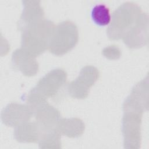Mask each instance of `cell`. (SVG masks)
<instances>
[{
  "label": "cell",
  "instance_id": "cell-1",
  "mask_svg": "<svg viewBox=\"0 0 149 149\" xmlns=\"http://www.w3.org/2000/svg\"><path fill=\"white\" fill-rule=\"evenodd\" d=\"M55 28L53 22L41 19L22 29V48L36 57L48 48Z\"/></svg>",
  "mask_w": 149,
  "mask_h": 149
},
{
  "label": "cell",
  "instance_id": "cell-2",
  "mask_svg": "<svg viewBox=\"0 0 149 149\" xmlns=\"http://www.w3.org/2000/svg\"><path fill=\"white\" fill-rule=\"evenodd\" d=\"M141 14L140 8L133 2H125L120 5L111 17L107 31L109 38L113 40L122 38Z\"/></svg>",
  "mask_w": 149,
  "mask_h": 149
},
{
  "label": "cell",
  "instance_id": "cell-3",
  "mask_svg": "<svg viewBox=\"0 0 149 149\" xmlns=\"http://www.w3.org/2000/svg\"><path fill=\"white\" fill-rule=\"evenodd\" d=\"M78 31L76 25L65 21L55 27L48 48L54 54L60 55L70 50L77 42Z\"/></svg>",
  "mask_w": 149,
  "mask_h": 149
},
{
  "label": "cell",
  "instance_id": "cell-4",
  "mask_svg": "<svg viewBox=\"0 0 149 149\" xmlns=\"http://www.w3.org/2000/svg\"><path fill=\"white\" fill-rule=\"evenodd\" d=\"M66 79V73L62 69H55L41 78L29 94L45 100L56 93Z\"/></svg>",
  "mask_w": 149,
  "mask_h": 149
},
{
  "label": "cell",
  "instance_id": "cell-5",
  "mask_svg": "<svg viewBox=\"0 0 149 149\" xmlns=\"http://www.w3.org/2000/svg\"><path fill=\"white\" fill-rule=\"evenodd\" d=\"M99 76L97 69L93 66H86L81 71L79 77L69 83V94L77 98H83L88 94L89 88L97 80Z\"/></svg>",
  "mask_w": 149,
  "mask_h": 149
},
{
  "label": "cell",
  "instance_id": "cell-6",
  "mask_svg": "<svg viewBox=\"0 0 149 149\" xmlns=\"http://www.w3.org/2000/svg\"><path fill=\"white\" fill-rule=\"evenodd\" d=\"M32 110L29 105L11 103L2 112L1 118L4 123L10 126H17L29 120Z\"/></svg>",
  "mask_w": 149,
  "mask_h": 149
},
{
  "label": "cell",
  "instance_id": "cell-7",
  "mask_svg": "<svg viewBox=\"0 0 149 149\" xmlns=\"http://www.w3.org/2000/svg\"><path fill=\"white\" fill-rule=\"evenodd\" d=\"M144 14L140 15L136 23L125 34L122 38L123 41L130 48L139 47L145 42Z\"/></svg>",
  "mask_w": 149,
  "mask_h": 149
},
{
  "label": "cell",
  "instance_id": "cell-8",
  "mask_svg": "<svg viewBox=\"0 0 149 149\" xmlns=\"http://www.w3.org/2000/svg\"><path fill=\"white\" fill-rule=\"evenodd\" d=\"M34 58L21 48L13 53L12 62L23 73L26 75H33L38 69V64Z\"/></svg>",
  "mask_w": 149,
  "mask_h": 149
},
{
  "label": "cell",
  "instance_id": "cell-9",
  "mask_svg": "<svg viewBox=\"0 0 149 149\" xmlns=\"http://www.w3.org/2000/svg\"><path fill=\"white\" fill-rule=\"evenodd\" d=\"M24 8L19 22V27L22 29L24 27L43 19L44 12L40 1H24Z\"/></svg>",
  "mask_w": 149,
  "mask_h": 149
},
{
  "label": "cell",
  "instance_id": "cell-10",
  "mask_svg": "<svg viewBox=\"0 0 149 149\" xmlns=\"http://www.w3.org/2000/svg\"><path fill=\"white\" fill-rule=\"evenodd\" d=\"M15 135L20 141H35L40 140L41 130L37 123L24 122L16 126Z\"/></svg>",
  "mask_w": 149,
  "mask_h": 149
},
{
  "label": "cell",
  "instance_id": "cell-11",
  "mask_svg": "<svg viewBox=\"0 0 149 149\" xmlns=\"http://www.w3.org/2000/svg\"><path fill=\"white\" fill-rule=\"evenodd\" d=\"M84 125L80 119L77 118L59 119L56 125V129L61 134H64L69 137L80 136L83 132Z\"/></svg>",
  "mask_w": 149,
  "mask_h": 149
},
{
  "label": "cell",
  "instance_id": "cell-12",
  "mask_svg": "<svg viewBox=\"0 0 149 149\" xmlns=\"http://www.w3.org/2000/svg\"><path fill=\"white\" fill-rule=\"evenodd\" d=\"M91 16L94 22L99 26H106L111 21L109 9L104 4L95 5L91 9Z\"/></svg>",
  "mask_w": 149,
  "mask_h": 149
}]
</instances>
